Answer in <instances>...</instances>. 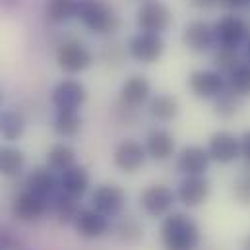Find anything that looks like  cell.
<instances>
[{
	"mask_svg": "<svg viewBox=\"0 0 250 250\" xmlns=\"http://www.w3.org/2000/svg\"><path fill=\"white\" fill-rule=\"evenodd\" d=\"M161 243L165 250H196L200 245V227L192 217L173 211L161 223Z\"/></svg>",
	"mask_w": 250,
	"mask_h": 250,
	"instance_id": "cell-1",
	"label": "cell"
},
{
	"mask_svg": "<svg viewBox=\"0 0 250 250\" xmlns=\"http://www.w3.org/2000/svg\"><path fill=\"white\" fill-rule=\"evenodd\" d=\"M76 18L95 35H111L121 27V18L103 0H78Z\"/></svg>",
	"mask_w": 250,
	"mask_h": 250,
	"instance_id": "cell-2",
	"label": "cell"
},
{
	"mask_svg": "<svg viewBox=\"0 0 250 250\" xmlns=\"http://www.w3.org/2000/svg\"><path fill=\"white\" fill-rule=\"evenodd\" d=\"M136 23L140 31L163 33L173 23V12L161 0H144L136 10Z\"/></svg>",
	"mask_w": 250,
	"mask_h": 250,
	"instance_id": "cell-3",
	"label": "cell"
},
{
	"mask_svg": "<svg viewBox=\"0 0 250 250\" xmlns=\"http://www.w3.org/2000/svg\"><path fill=\"white\" fill-rule=\"evenodd\" d=\"M57 64L66 74H82L93 64V55L83 43L70 39V41H64L59 45Z\"/></svg>",
	"mask_w": 250,
	"mask_h": 250,
	"instance_id": "cell-4",
	"label": "cell"
},
{
	"mask_svg": "<svg viewBox=\"0 0 250 250\" xmlns=\"http://www.w3.org/2000/svg\"><path fill=\"white\" fill-rule=\"evenodd\" d=\"M165 53V41L159 33L138 31L128 41V55L142 64L157 62Z\"/></svg>",
	"mask_w": 250,
	"mask_h": 250,
	"instance_id": "cell-5",
	"label": "cell"
},
{
	"mask_svg": "<svg viewBox=\"0 0 250 250\" xmlns=\"http://www.w3.org/2000/svg\"><path fill=\"white\" fill-rule=\"evenodd\" d=\"M213 35H215V47L239 49L247 41L249 27L243 18L235 14H227L213 23Z\"/></svg>",
	"mask_w": 250,
	"mask_h": 250,
	"instance_id": "cell-6",
	"label": "cell"
},
{
	"mask_svg": "<svg viewBox=\"0 0 250 250\" xmlns=\"http://www.w3.org/2000/svg\"><path fill=\"white\" fill-rule=\"evenodd\" d=\"M87 99V89L82 82L66 78L61 80L53 91H51V101L57 107V111H78Z\"/></svg>",
	"mask_w": 250,
	"mask_h": 250,
	"instance_id": "cell-7",
	"label": "cell"
},
{
	"mask_svg": "<svg viewBox=\"0 0 250 250\" xmlns=\"http://www.w3.org/2000/svg\"><path fill=\"white\" fill-rule=\"evenodd\" d=\"M188 87L194 97L213 101L227 87V78L217 70H196L188 78Z\"/></svg>",
	"mask_w": 250,
	"mask_h": 250,
	"instance_id": "cell-8",
	"label": "cell"
},
{
	"mask_svg": "<svg viewBox=\"0 0 250 250\" xmlns=\"http://www.w3.org/2000/svg\"><path fill=\"white\" fill-rule=\"evenodd\" d=\"M206 149H208L211 161L229 165L241 157V138H237L233 132L219 130V132L211 134Z\"/></svg>",
	"mask_w": 250,
	"mask_h": 250,
	"instance_id": "cell-9",
	"label": "cell"
},
{
	"mask_svg": "<svg viewBox=\"0 0 250 250\" xmlns=\"http://www.w3.org/2000/svg\"><path fill=\"white\" fill-rule=\"evenodd\" d=\"M177 192L165 185H151L140 194V206L149 217H163L171 211Z\"/></svg>",
	"mask_w": 250,
	"mask_h": 250,
	"instance_id": "cell-10",
	"label": "cell"
},
{
	"mask_svg": "<svg viewBox=\"0 0 250 250\" xmlns=\"http://www.w3.org/2000/svg\"><path fill=\"white\" fill-rule=\"evenodd\" d=\"M126 202L125 190L119 185H99L91 194V208L105 217H115L123 211Z\"/></svg>",
	"mask_w": 250,
	"mask_h": 250,
	"instance_id": "cell-11",
	"label": "cell"
},
{
	"mask_svg": "<svg viewBox=\"0 0 250 250\" xmlns=\"http://www.w3.org/2000/svg\"><path fill=\"white\" fill-rule=\"evenodd\" d=\"M146 159H147L146 146H142L140 142H136L132 138L123 140L117 146L115 153H113V163L123 173H136V171H140L144 167Z\"/></svg>",
	"mask_w": 250,
	"mask_h": 250,
	"instance_id": "cell-12",
	"label": "cell"
},
{
	"mask_svg": "<svg viewBox=\"0 0 250 250\" xmlns=\"http://www.w3.org/2000/svg\"><path fill=\"white\" fill-rule=\"evenodd\" d=\"M47 209H49V200L27 188L21 194H18L12 202V215L20 221H35L43 217Z\"/></svg>",
	"mask_w": 250,
	"mask_h": 250,
	"instance_id": "cell-13",
	"label": "cell"
},
{
	"mask_svg": "<svg viewBox=\"0 0 250 250\" xmlns=\"http://www.w3.org/2000/svg\"><path fill=\"white\" fill-rule=\"evenodd\" d=\"M183 45L192 53H208L215 47V35H213V23H208L204 20L190 21L183 31Z\"/></svg>",
	"mask_w": 250,
	"mask_h": 250,
	"instance_id": "cell-14",
	"label": "cell"
},
{
	"mask_svg": "<svg viewBox=\"0 0 250 250\" xmlns=\"http://www.w3.org/2000/svg\"><path fill=\"white\" fill-rule=\"evenodd\" d=\"M211 157L202 146H188L177 157V171L185 177H200L209 169Z\"/></svg>",
	"mask_w": 250,
	"mask_h": 250,
	"instance_id": "cell-15",
	"label": "cell"
},
{
	"mask_svg": "<svg viewBox=\"0 0 250 250\" xmlns=\"http://www.w3.org/2000/svg\"><path fill=\"white\" fill-rule=\"evenodd\" d=\"M25 188L47 200H53L61 192V179L49 167H35L25 179Z\"/></svg>",
	"mask_w": 250,
	"mask_h": 250,
	"instance_id": "cell-16",
	"label": "cell"
},
{
	"mask_svg": "<svg viewBox=\"0 0 250 250\" xmlns=\"http://www.w3.org/2000/svg\"><path fill=\"white\" fill-rule=\"evenodd\" d=\"M209 181L206 179V175L200 177H185L183 183L177 188V200L181 204H185L187 208H198L200 204H204L209 196Z\"/></svg>",
	"mask_w": 250,
	"mask_h": 250,
	"instance_id": "cell-17",
	"label": "cell"
},
{
	"mask_svg": "<svg viewBox=\"0 0 250 250\" xmlns=\"http://www.w3.org/2000/svg\"><path fill=\"white\" fill-rule=\"evenodd\" d=\"M74 225H76V231L80 237L99 239L109 231V217H105L103 213H99L93 208H85V209H80Z\"/></svg>",
	"mask_w": 250,
	"mask_h": 250,
	"instance_id": "cell-18",
	"label": "cell"
},
{
	"mask_svg": "<svg viewBox=\"0 0 250 250\" xmlns=\"http://www.w3.org/2000/svg\"><path fill=\"white\" fill-rule=\"evenodd\" d=\"M151 95V83L146 76H130L121 87V103L128 109L142 107Z\"/></svg>",
	"mask_w": 250,
	"mask_h": 250,
	"instance_id": "cell-19",
	"label": "cell"
},
{
	"mask_svg": "<svg viewBox=\"0 0 250 250\" xmlns=\"http://www.w3.org/2000/svg\"><path fill=\"white\" fill-rule=\"evenodd\" d=\"M146 151L153 161H167L175 153V138L163 128H155L146 136Z\"/></svg>",
	"mask_w": 250,
	"mask_h": 250,
	"instance_id": "cell-20",
	"label": "cell"
},
{
	"mask_svg": "<svg viewBox=\"0 0 250 250\" xmlns=\"http://www.w3.org/2000/svg\"><path fill=\"white\" fill-rule=\"evenodd\" d=\"M61 190L74 196V198H82L87 188H89V173L85 167L82 165H72L70 169H66L64 173H61Z\"/></svg>",
	"mask_w": 250,
	"mask_h": 250,
	"instance_id": "cell-21",
	"label": "cell"
},
{
	"mask_svg": "<svg viewBox=\"0 0 250 250\" xmlns=\"http://www.w3.org/2000/svg\"><path fill=\"white\" fill-rule=\"evenodd\" d=\"M149 115L159 121V123H171L173 119H177L181 105L177 101V97L169 95V93H157L155 97L149 99V107H147Z\"/></svg>",
	"mask_w": 250,
	"mask_h": 250,
	"instance_id": "cell-22",
	"label": "cell"
},
{
	"mask_svg": "<svg viewBox=\"0 0 250 250\" xmlns=\"http://www.w3.org/2000/svg\"><path fill=\"white\" fill-rule=\"evenodd\" d=\"M76 8H78V0H47L45 16L51 23L62 25L76 18Z\"/></svg>",
	"mask_w": 250,
	"mask_h": 250,
	"instance_id": "cell-23",
	"label": "cell"
},
{
	"mask_svg": "<svg viewBox=\"0 0 250 250\" xmlns=\"http://www.w3.org/2000/svg\"><path fill=\"white\" fill-rule=\"evenodd\" d=\"M74 161H76V151L68 144H55L47 151V167L59 175L64 173L66 169H70Z\"/></svg>",
	"mask_w": 250,
	"mask_h": 250,
	"instance_id": "cell-24",
	"label": "cell"
},
{
	"mask_svg": "<svg viewBox=\"0 0 250 250\" xmlns=\"http://www.w3.org/2000/svg\"><path fill=\"white\" fill-rule=\"evenodd\" d=\"M25 167V155L12 147V146H2L0 147V175L4 177H18Z\"/></svg>",
	"mask_w": 250,
	"mask_h": 250,
	"instance_id": "cell-25",
	"label": "cell"
},
{
	"mask_svg": "<svg viewBox=\"0 0 250 250\" xmlns=\"http://www.w3.org/2000/svg\"><path fill=\"white\" fill-rule=\"evenodd\" d=\"M25 132V119L18 111H4L0 113V134L8 142H16Z\"/></svg>",
	"mask_w": 250,
	"mask_h": 250,
	"instance_id": "cell-26",
	"label": "cell"
},
{
	"mask_svg": "<svg viewBox=\"0 0 250 250\" xmlns=\"http://www.w3.org/2000/svg\"><path fill=\"white\" fill-rule=\"evenodd\" d=\"M55 215H57V219H59V223H62V225H70V223H74L76 221V217H78V213H80V206H78V198H74V196H70V194H66V192H59L55 198Z\"/></svg>",
	"mask_w": 250,
	"mask_h": 250,
	"instance_id": "cell-27",
	"label": "cell"
},
{
	"mask_svg": "<svg viewBox=\"0 0 250 250\" xmlns=\"http://www.w3.org/2000/svg\"><path fill=\"white\" fill-rule=\"evenodd\" d=\"M53 128L62 138H74L82 128V117L78 111H57Z\"/></svg>",
	"mask_w": 250,
	"mask_h": 250,
	"instance_id": "cell-28",
	"label": "cell"
},
{
	"mask_svg": "<svg viewBox=\"0 0 250 250\" xmlns=\"http://www.w3.org/2000/svg\"><path fill=\"white\" fill-rule=\"evenodd\" d=\"M227 87L241 99L250 97V62H241L233 72L227 74Z\"/></svg>",
	"mask_w": 250,
	"mask_h": 250,
	"instance_id": "cell-29",
	"label": "cell"
},
{
	"mask_svg": "<svg viewBox=\"0 0 250 250\" xmlns=\"http://www.w3.org/2000/svg\"><path fill=\"white\" fill-rule=\"evenodd\" d=\"M241 107V97L233 93L229 87H225L215 99H213V113L219 119H231L239 113Z\"/></svg>",
	"mask_w": 250,
	"mask_h": 250,
	"instance_id": "cell-30",
	"label": "cell"
},
{
	"mask_svg": "<svg viewBox=\"0 0 250 250\" xmlns=\"http://www.w3.org/2000/svg\"><path fill=\"white\" fill-rule=\"evenodd\" d=\"M241 61V55H239V49H223V47H217L215 55H213V64H215V70L221 72V74H229L233 72Z\"/></svg>",
	"mask_w": 250,
	"mask_h": 250,
	"instance_id": "cell-31",
	"label": "cell"
},
{
	"mask_svg": "<svg viewBox=\"0 0 250 250\" xmlns=\"http://www.w3.org/2000/svg\"><path fill=\"white\" fill-rule=\"evenodd\" d=\"M117 235H119V239L123 243L134 245V243H138L144 237V229H142V225L134 217H125L117 225Z\"/></svg>",
	"mask_w": 250,
	"mask_h": 250,
	"instance_id": "cell-32",
	"label": "cell"
},
{
	"mask_svg": "<svg viewBox=\"0 0 250 250\" xmlns=\"http://www.w3.org/2000/svg\"><path fill=\"white\" fill-rule=\"evenodd\" d=\"M233 196L239 204L250 206V171H243L233 181Z\"/></svg>",
	"mask_w": 250,
	"mask_h": 250,
	"instance_id": "cell-33",
	"label": "cell"
},
{
	"mask_svg": "<svg viewBox=\"0 0 250 250\" xmlns=\"http://www.w3.org/2000/svg\"><path fill=\"white\" fill-rule=\"evenodd\" d=\"M14 247H16L14 237L6 229H0V250H12Z\"/></svg>",
	"mask_w": 250,
	"mask_h": 250,
	"instance_id": "cell-34",
	"label": "cell"
},
{
	"mask_svg": "<svg viewBox=\"0 0 250 250\" xmlns=\"http://www.w3.org/2000/svg\"><path fill=\"white\" fill-rule=\"evenodd\" d=\"M241 155L250 163V130L241 136Z\"/></svg>",
	"mask_w": 250,
	"mask_h": 250,
	"instance_id": "cell-35",
	"label": "cell"
},
{
	"mask_svg": "<svg viewBox=\"0 0 250 250\" xmlns=\"http://www.w3.org/2000/svg\"><path fill=\"white\" fill-rule=\"evenodd\" d=\"M219 4L225 8H231V10H241V8L249 6L250 0H219Z\"/></svg>",
	"mask_w": 250,
	"mask_h": 250,
	"instance_id": "cell-36",
	"label": "cell"
},
{
	"mask_svg": "<svg viewBox=\"0 0 250 250\" xmlns=\"http://www.w3.org/2000/svg\"><path fill=\"white\" fill-rule=\"evenodd\" d=\"M190 6L194 8H200V10H208V8H213L215 4H219V0H188Z\"/></svg>",
	"mask_w": 250,
	"mask_h": 250,
	"instance_id": "cell-37",
	"label": "cell"
},
{
	"mask_svg": "<svg viewBox=\"0 0 250 250\" xmlns=\"http://www.w3.org/2000/svg\"><path fill=\"white\" fill-rule=\"evenodd\" d=\"M20 4H21V0H0V8L2 10H8V12L10 10H16Z\"/></svg>",
	"mask_w": 250,
	"mask_h": 250,
	"instance_id": "cell-38",
	"label": "cell"
},
{
	"mask_svg": "<svg viewBox=\"0 0 250 250\" xmlns=\"http://www.w3.org/2000/svg\"><path fill=\"white\" fill-rule=\"evenodd\" d=\"M245 55H247V61L250 62V31L247 35V41H245Z\"/></svg>",
	"mask_w": 250,
	"mask_h": 250,
	"instance_id": "cell-39",
	"label": "cell"
},
{
	"mask_svg": "<svg viewBox=\"0 0 250 250\" xmlns=\"http://www.w3.org/2000/svg\"><path fill=\"white\" fill-rule=\"evenodd\" d=\"M243 250H250V233L243 239Z\"/></svg>",
	"mask_w": 250,
	"mask_h": 250,
	"instance_id": "cell-40",
	"label": "cell"
},
{
	"mask_svg": "<svg viewBox=\"0 0 250 250\" xmlns=\"http://www.w3.org/2000/svg\"><path fill=\"white\" fill-rule=\"evenodd\" d=\"M2 99H4V95H2V89H0V105H2Z\"/></svg>",
	"mask_w": 250,
	"mask_h": 250,
	"instance_id": "cell-41",
	"label": "cell"
}]
</instances>
